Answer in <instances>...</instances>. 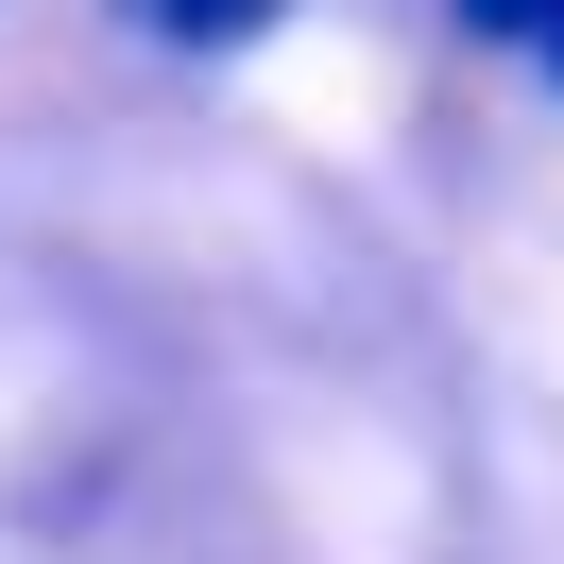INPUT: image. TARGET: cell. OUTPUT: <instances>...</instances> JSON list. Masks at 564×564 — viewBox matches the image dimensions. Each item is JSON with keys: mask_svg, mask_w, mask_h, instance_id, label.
Instances as JSON below:
<instances>
[{"mask_svg": "<svg viewBox=\"0 0 564 564\" xmlns=\"http://www.w3.org/2000/svg\"><path fill=\"white\" fill-rule=\"evenodd\" d=\"M291 0H154V35L172 52H240V35H274Z\"/></svg>", "mask_w": 564, "mask_h": 564, "instance_id": "1", "label": "cell"}, {"mask_svg": "<svg viewBox=\"0 0 564 564\" xmlns=\"http://www.w3.org/2000/svg\"><path fill=\"white\" fill-rule=\"evenodd\" d=\"M462 35H513V52H547V35H564V0H462Z\"/></svg>", "mask_w": 564, "mask_h": 564, "instance_id": "2", "label": "cell"}, {"mask_svg": "<svg viewBox=\"0 0 564 564\" xmlns=\"http://www.w3.org/2000/svg\"><path fill=\"white\" fill-rule=\"evenodd\" d=\"M547 86H564V35H547Z\"/></svg>", "mask_w": 564, "mask_h": 564, "instance_id": "3", "label": "cell"}]
</instances>
